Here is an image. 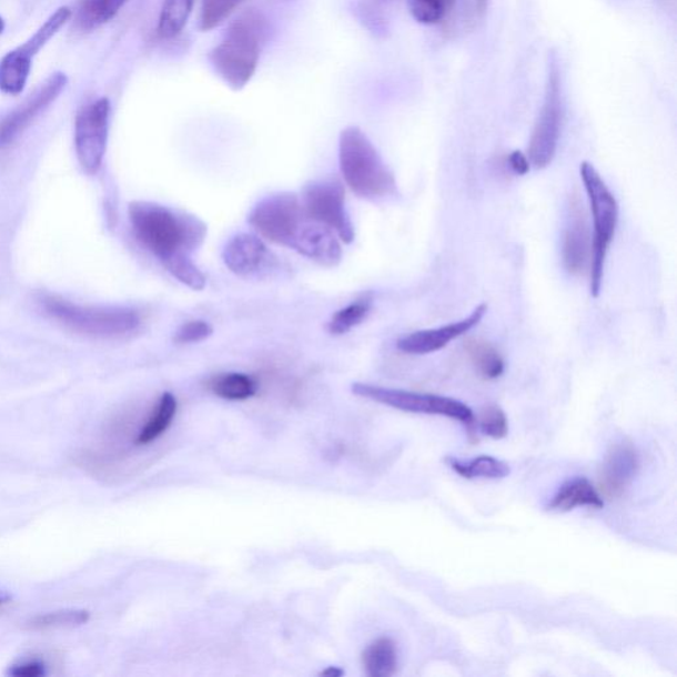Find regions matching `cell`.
Masks as SVG:
<instances>
[{
    "mask_svg": "<svg viewBox=\"0 0 677 677\" xmlns=\"http://www.w3.org/2000/svg\"><path fill=\"white\" fill-rule=\"evenodd\" d=\"M129 219L137 240L162 264L176 255H191L209 233L195 215L153 202L130 203Z\"/></svg>",
    "mask_w": 677,
    "mask_h": 677,
    "instance_id": "1",
    "label": "cell"
},
{
    "mask_svg": "<svg viewBox=\"0 0 677 677\" xmlns=\"http://www.w3.org/2000/svg\"><path fill=\"white\" fill-rule=\"evenodd\" d=\"M338 165L345 184L358 198L384 202L398 195L395 174L362 129L350 127L342 131Z\"/></svg>",
    "mask_w": 677,
    "mask_h": 677,
    "instance_id": "2",
    "label": "cell"
},
{
    "mask_svg": "<svg viewBox=\"0 0 677 677\" xmlns=\"http://www.w3.org/2000/svg\"><path fill=\"white\" fill-rule=\"evenodd\" d=\"M266 33L265 20L259 13H246L230 26L210 52L212 68L233 91H241L253 79Z\"/></svg>",
    "mask_w": 677,
    "mask_h": 677,
    "instance_id": "3",
    "label": "cell"
},
{
    "mask_svg": "<svg viewBox=\"0 0 677 677\" xmlns=\"http://www.w3.org/2000/svg\"><path fill=\"white\" fill-rule=\"evenodd\" d=\"M47 314L75 334L114 341L137 333L142 317L133 309L93 307L47 295L41 300Z\"/></svg>",
    "mask_w": 677,
    "mask_h": 677,
    "instance_id": "4",
    "label": "cell"
},
{
    "mask_svg": "<svg viewBox=\"0 0 677 677\" xmlns=\"http://www.w3.org/2000/svg\"><path fill=\"white\" fill-rule=\"evenodd\" d=\"M579 175L584 183L593 218V241L590 255V294L597 299L603 289L604 269L607 252L616 236L619 221L617 198L605 183L603 176L589 162L579 165Z\"/></svg>",
    "mask_w": 677,
    "mask_h": 677,
    "instance_id": "5",
    "label": "cell"
},
{
    "mask_svg": "<svg viewBox=\"0 0 677 677\" xmlns=\"http://www.w3.org/2000/svg\"><path fill=\"white\" fill-rule=\"evenodd\" d=\"M564 121L562 69L555 53L549 54L547 85L540 114L531 135L528 159L537 170L548 168L557 153Z\"/></svg>",
    "mask_w": 677,
    "mask_h": 677,
    "instance_id": "6",
    "label": "cell"
},
{
    "mask_svg": "<svg viewBox=\"0 0 677 677\" xmlns=\"http://www.w3.org/2000/svg\"><path fill=\"white\" fill-rule=\"evenodd\" d=\"M352 392L358 397L375 401V403L401 412L447 417L459 421V423L467 427L475 425L472 407L452 397L432 395V393L385 388V386L364 383L352 385Z\"/></svg>",
    "mask_w": 677,
    "mask_h": 677,
    "instance_id": "7",
    "label": "cell"
},
{
    "mask_svg": "<svg viewBox=\"0 0 677 677\" xmlns=\"http://www.w3.org/2000/svg\"><path fill=\"white\" fill-rule=\"evenodd\" d=\"M306 220L301 199L294 192H275L261 199L247 216V223L260 238L289 249H293Z\"/></svg>",
    "mask_w": 677,
    "mask_h": 677,
    "instance_id": "8",
    "label": "cell"
},
{
    "mask_svg": "<svg viewBox=\"0 0 677 677\" xmlns=\"http://www.w3.org/2000/svg\"><path fill=\"white\" fill-rule=\"evenodd\" d=\"M303 211L310 219L333 230L342 243L355 240V226L345 205L344 185L336 178L316 179L303 186Z\"/></svg>",
    "mask_w": 677,
    "mask_h": 677,
    "instance_id": "9",
    "label": "cell"
},
{
    "mask_svg": "<svg viewBox=\"0 0 677 677\" xmlns=\"http://www.w3.org/2000/svg\"><path fill=\"white\" fill-rule=\"evenodd\" d=\"M71 17L72 11L68 7H61L48 18L29 41L6 54L0 61V91L11 95H18L24 91L33 58L69 22Z\"/></svg>",
    "mask_w": 677,
    "mask_h": 677,
    "instance_id": "10",
    "label": "cell"
},
{
    "mask_svg": "<svg viewBox=\"0 0 677 677\" xmlns=\"http://www.w3.org/2000/svg\"><path fill=\"white\" fill-rule=\"evenodd\" d=\"M110 101L102 97L88 103L75 117L74 146L82 170L89 175L100 171L107 153Z\"/></svg>",
    "mask_w": 677,
    "mask_h": 677,
    "instance_id": "11",
    "label": "cell"
},
{
    "mask_svg": "<svg viewBox=\"0 0 677 677\" xmlns=\"http://www.w3.org/2000/svg\"><path fill=\"white\" fill-rule=\"evenodd\" d=\"M228 271L241 279H255L274 271L279 259L257 234L238 233L228 240L223 249Z\"/></svg>",
    "mask_w": 677,
    "mask_h": 677,
    "instance_id": "12",
    "label": "cell"
},
{
    "mask_svg": "<svg viewBox=\"0 0 677 677\" xmlns=\"http://www.w3.org/2000/svg\"><path fill=\"white\" fill-rule=\"evenodd\" d=\"M68 84L65 73L57 72L50 75L37 92H34L23 105H20L0 123V148L9 146L37 117L44 112L52 102L59 99Z\"/></svg>",
    "mask_w": 677,
    "mask_h": 677,
    "instance_id": "13",
    "label": "cell"
},
{
    "mask_svg": "<svg viewBox=\"0 0 677 677\" xmlns=\"http://www.w3.org/2000/svg\"><path fill=\"white\" fill-rule=\"evenodd\" d=\"M488 306L482 303L467 317L462 321L446 324L438 329L420 330L397 341V348L407 355H430L447 347L458 338L478 326L487 313Z\"/></svg>",
    "mask_w": 677,
    "mask_h": 677,
    "instance_id": "14",
    "label": "cell"
},
{
    "mask_svg": "<svg viewBox=\"0 0 677 677\" xmlns=\"http://www.w3.org/2000/svg\"><path fill=\"white\" fill-rule=\"evenodd\" d=\"M640 455L628 439L612 445L599 473V486L609 497H618L626 492L637 476Z\"/></svg>",
    "mask_w": 677,
    "mask_h": 677,
    "instance_id": "15",
    "label": "cell"
},
{
    "mask_svg": "<svg viewBox=\"0 0 677 677\" xmlns=\"http://www.w3.org/2000/svg\"><path fill=\"white\" fill-rule=\"evenodd\" d=\"M293 251L326 267L341 264L343 257L341 239L337 234L309 216L295 240Z\"/></svg>",
    "mask_w": 677,
    "mask_h": 677,
    "instance_id": "16",
    "label": "cell"
},
{
    "mask_svg": "<svg viewBox=\"0 0 677 677\" xmlns=\"http://www.w3.org/2000/svg\"><path fill=\"white\" fill-rule=\"evenodd\" d=\"M593 236L578 199L572 202L570 218L563 240V262L566 271L579 275L589 271Z\"/></svg>",
    "mask_w": 677,
    "mask_h": 677,
    "instance_id": "17",
    "label": "cell"
},
{
    "mask_svg": "<svg viewBox=\"0 0 677 677\" xmlns=\"http://www.w3.org/2000/svg\"><path fill=\"white\" fill-rule=\"evenodd\" d=\"M603 495L586 478H575L565 482L549 503V509L555 513H569L578 507L604 508Z\"/></svg>",
    "mask_w": 677,
    "mask_h": 677,
    "instance_id": "18",
    "label": "cell"
},
{
    "mask_svg": "<svg viewBox=\"0 0 677 677\" xmlns=\"http://www.w3.org/2000/svg\"><path fill=\"white\" fill-rule=\"evenodd\" d=\"M176 397L170 392L163 393L161 398L158 400L154 411L151 412L146 423L142 426L141 432L137 434L135 445L148 446L161 438L169 431L172 421L176 416Z\"/></svg>",
    "mask_w": 677,
    "mask_h": 677,
    "instance_id": "19",
    "label": "cell"
},
{
    "mask_svg": "<svg viewBox=\"0 0 677 677\" xmlns=\"http://www.w3.org/2000/svg\"><path fill=\"white\" fill-rule=\"evenodd\" d=\"M448 467L465 479H503L511 474L508 463L492 457V455H479L473 459L446 458Z\"/></svg>",
    "mask_w": 677,
    "mask_h": 677,
    "instance_id": "20",
    "label": "cell"
},
{
    "mask_svg": "<svg viewBox=\"0 0 677 677\" xmlns=\"http://www.w3.org/2000/svg\"><path fill=\"white\" fill-rule=\"evenodd\" d=\"M365 673L371 677H390L395 675L398 666V654L395 641L391 638H378L363 654Z\"/></svg>",
    "mask_w": 677,
    "mask_h": 677,
    "instance_id": "21",
    "label": "cell"
},
{
    "mask_svg": "<svg viewBox=\"0 0 677 677\" xmlns=\"http://www.w3.org/2000/svg\"><path fill=\"white\" fill-rule=\"evenodd\" d=\"M129 0H81L75 23L82 31H93L117 17Z\"/></svg>",
    "mask_w": 677,
    "mask_h": 677,
    "instance_id": "22",
    "label": "cell"
},
{
    "mask_svg": "<svg viewBox=\"0 0 677 677\" xmlns=\"http://www.w3.org/2000/svg\"><path fill=\"white\" fill-rule=\"evenodd\" d=\"M209 388L220 398L228 401H245L252 398L257 393V382L246 373L230 372L221 373L212 377Z\"/></svg>",
    "mask_w": 677,
    "mask_h": 677,
    "instance_id": "23",
    "label": "cell"
},
{
    "mask_svg": "<svg viewBox=\"0 0 677 677\" xmlns=\"http://www.w3.org/2000/svg\"><path fill=\"white\" fill-rule=\"evenodd\" d=\"M466 351L469 361L483 378H499L506 370V363H504L501 352L492 343L482 341V338H472L466 343Z\"/></svg>",
    "mask_w": 677,
    "mask_h": 677,
    "instance_id": "24",
    "label": "cell"
},
{
    "mask_svg": "<svg viewBox=\"0 0 677 677\" xmlns=\"http://www.w3.org/2000/svg\"><path fill=\"white\" fill-rule=\"evenodd\" d=\"M195 0H164L159 16L158 34L162 39H174L184 30Z\"/></svg>",
    "mask_w": 677,
    "mask_h": 677,
    "instance_id": "25",
    "label": "cell"
},
{
    "mask_svg": "<svg viewBox=\"0 0 677 677\" xmlns=\"http://www.w3.org/2000/svg\"><path fill=\"white\" fill-rule=\"evenodd\" d=\"M371 306L372 300L363 299L337 310L329 322V333L335 336L348 334L351 330H354L358 324L367 320Z\"/></svg>",
    "mask_w": 677,
    "mask_h": 677,
    "instance_id": "26",
    "label": "cell"
},
{
    "mask_svg": "<svg viewBox=\"0 0 677 677\" xmlns=\"http://www.w3.org/2000/svg\"><path fill=\"white\" fill-rule=\"evenodd\" d=\"M91 613L82 609H65L39 614L27 624L34 631L52 630V628L78 627L88 624Z\"/></svg>",
    "mask_w": 677,
    "mask_h": 677,
    "instance_id": "27",
    "label": "cell"
},
{
    "mask_svg": "<svg viewBox=\"0 0 677 677\" xmlns=\"http://www.w3.org/2000/svg\"><path fill=\"white\" fill-rule=\"evenodd\" d=\"M163 266L168 269L172 277L195 292H202L206 286L205 274L196 264H193L191 255H176V257L165 261Z\"/></svg>",
    "mask_w": 677,
    "mask_h": 677,
    "instance_id": "28",
    "label": "cell"
},
{
    "mask_svg": "<svg viewBox=\"0 0 677 677\" xmlns=\"http://www.w3.org/2000/svg\"><path fill=\"white\" fill-rule=\"evenodd\" d=\"M412 17L421 24H437L453 10L455 0H407Z\"/></svg>",
    "mask_w": 677,
    "mask_h": 677,
    "instance_id": "29",
    "label": "cell"
},
{
    "mask_svg": "<svg viewBox=\"0 0 677 677\" xmlns=\"http://www.w3.org/2000/svg\"><path fill=\"white\" fill-rule=\"evenodd\" d=\"M243 0H202L200 9V30L206 32L231 17Z\"/></svg>",
    "mask_w": 677,
    "mask_h": 677,
    "instance_id": "30",
    "label": "cell"
},
{
    "mask_svg": "<svg viewBox=\"0 0 677 677\" xmlns=\"http://www.w3.org/2000/svg\"><path fill=\"white\" fill-rule=\"evenodd\" d=\"M478 425L483 434L494 439L506 438L509 431L506 413L497 405L483 407Z\"/></svg>",
    "mask_w": 677,
    "mask_h": 677,
    "instance_id": "31",
    "label": "cell"
},
{
    "mask_svg": "<svg viewBox=\"0 0 677 677\" xmlns=\"http://www.w3.org/2000/svg\"><path fill=\"white\" fill-rule=\"evenodd\" d=\"M213 334V329L209 322L191 321L182 324L175 333L174 342L178 344L200 343Z\"/></svg>",
    "mask_w": 677,
    "mask_h": 677,
    "instance_id": "32",
    "label": "cell"
},
{
    "mask_svg": "<svg viewBox=\"0 0 677 677\" xmlns=\"http://www.w3.org/2000/svg\"><path fill=\"white\" fill-rule=\"evenodd\" d=\"M9 675L13 677H40L46 676V665L40 660H24L10 668Z\"/></svg>",
    "mask_w": 677,
    "mask_h": 677,
    "instance_id": "33",
    "label": "cell"
},
{
    "mask_svg": "<svg viewBox=\"0 0 677 677\" xmlns=\"http://www.w3.org/2000/svg\"><path fill=\"white\" fill-rule=\"evenodd\" d=\"M508 165L509 169L513 170L516 175H527L531 171V162L527 154H524L523 151L516 150L514 153H511L508 156Z\"/></svg>",
    "mask_w": 677,
    "mask_h": 677,
    "instance_id": "34",
    "label": "cell"
},
{
    "mask_svg": "<svg viewBox=\"0 0 677 677\" xmlns=\"http://www.w3.org/2000/svg\"><path fill=\"white\" fill-rule=\"evenodd\" d=\"M12 603V596L9 593L0 592V610Z\"/></svg>",
    "mask_w": 677,
    "mask_h": 677,
    "instance_id": "35",
    "label": "cell"
},
{
    "mask_svg": "<svg viewBox=\"0 0 677 677\" xmlns=\"http://www.w3.org/2000/svg\"><path fill=\"white\" fill-rule=\"evenodd\" d=\"M322 675L324 676H331V677H338L343 675L342 669H338L336 667H329L326 669V671H323Z\"/></svg>",
    "mask_w": 677,
    "mask_h": 677,
    "instance_id": "36",
    "label": "cell"
},
{
    "mask_svg": "<svg viewBox=\"0 0 677 677\" xmlns=\"http://www.w3.org/2000/svg\"><path fill=\"white\" fill-rule=\"evenodd\" d=\"M488 6V0H476V7H478L479 12H485Z\"/></svg>",
    "mask_w": 677,
    "mask_h": 677,
    "instance_id": "37",
    "label": "cell"
},
{
    "mask_svg": "<svg viewBox=\"0 0 677 677\" xmlns=\"http://www.w3.org/2000/svg\"><path fill=\"white\" fill-rule=\"evenodd\" d=\"M4 29H6L4 19L2 17H0V34L3 33Z\"/></svg>",
    "mask_w": 677,
    "mask_h": 677,
    "instance_id": "38",
    "label": "cell"
}]
</instances>
